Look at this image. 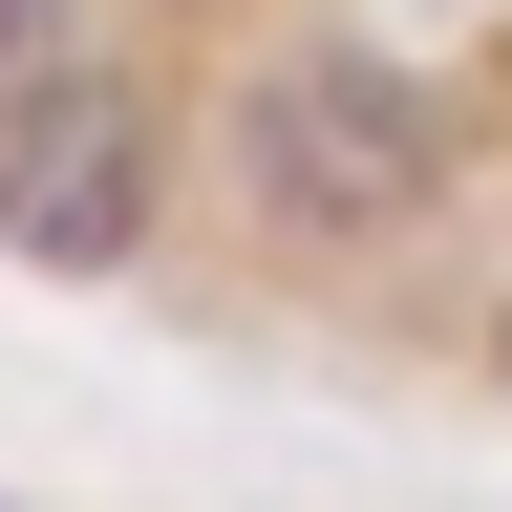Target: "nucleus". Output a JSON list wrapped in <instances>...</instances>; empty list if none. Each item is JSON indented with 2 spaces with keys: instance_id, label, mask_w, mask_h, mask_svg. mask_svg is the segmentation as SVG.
<instances>
[{
  "instance_id": "obj_1",
  "label": "nucleus",
  "mask_w": 512,
  "mask_h": 512,
  "mask_svg": "<svg viewBox=\"0 0 512 512\" xmlns=\"http://www.w3.org/2000/svg\"><path fill=\"white\" fill-rule=\"evenodd\" d=\"M128 235H150V107L64 64L43 107H0V256L86 278V256H128Z\"/></svg>"
},
{
  "instance_id": "obj_3",
  "label": "nucleus",
  "mask_w": 512,
  "mask_h": 512,
  "mask_svg": "<svg viewBox=\"0 0 512 512\" xmlns=\"http://www.w3.org/2000/svg\"><path fill=\"white\" fill-rule=\"evenodd\" d=\"M64 86V0H0V107H43Z\"/></svg>"
},
{
  "instance_id": "obj_2",
  "label": "nucleus",
  "mask_w": 512,
  "mask_h": 512,
  "mask_svg": "<svg viewBox=\"0 0 512 512\" xmlns=\"http://www.w3.org/2000/svg\"><path fill=\"white\" fill-rule=\"evenodd\" d=\"M256 192L320 214V235L406 214V192H427V107L384 86V64H299V86H256Z\"/></svg>"
}]
</instances>
